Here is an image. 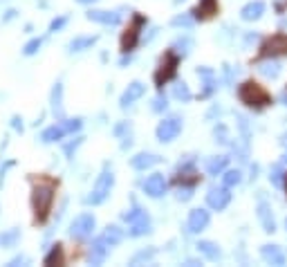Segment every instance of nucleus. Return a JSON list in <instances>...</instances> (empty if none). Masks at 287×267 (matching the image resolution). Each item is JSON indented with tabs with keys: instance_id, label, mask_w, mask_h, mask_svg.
Listing matches in <instances>:
<instances>
[{
	"instance_id": "obj_1",
	"label": "nucleus",
	"mask_w": 287,
	"mask_h": 267,
	"mask_svg": "<svg viewBox=\"0 0 287 267\" xmlns=\"http://www.w3.org/2000/svg\"><path fill=\"white\" fill-rule=\"evenodd\" d=\"M54 204V180L43 178L38 182V186L32 191V207H34V215H36V223H45L49 218Z\"/></svg>"
},
{
	"instance_id": "obj_2",
	"label": "nucleus",
	"mask_w": 287,
	"mask_h": 267,
	"mask_svg": "<svg viewBox=\"0 0 287 267\" xmlns=\"http://www.w3.org/2000/svg\"><path fill=\"white\" fill-rule=\"evenodd\" d=\"M238 94H240V99H243V104L249 106V108H263V106L269 104V94L263 90V86L251 83V81L243 83L238 90Z\"/></svg>"
},
{
	"instance_id": "obj_3",
	"label": "nucleus",
	"mask_w": 287,
	"mask_h": 267,
	"mask_svg": "<svg viewBox=\"0 0 287 267\" xmlns=\"http://www.w3.org/2000/svg\"><path fill=\"white\" fill-rule=\"evenodd\" d=\"M112 184H115V175H112L110 168H103V173L97 178V182H94V186H92V193L88 196V204H101V202H106V198L110 196V191H112Z\"/></svg>"
},
{
	"instance_id": "obj_4",
	"label": "nucleus",
	"mask_w": 287,
	"mask_h": 267,
	"mask_svg": "<svg viewBox=\"0 0 287 267\" xmlns=\"http://www.w3.org/2000/svg\"><path fill=\"white\" fill-rule=\"evenodd\" d=\"M123 220H128L131 223V236H144L150 231V220L146 211H142L139 207H135L133 211L123 213Z\"/></svg>"
},
{
	"instance_id": "obj_5",
	"label": "nucleus",
	"mask_w": 287,
	"mask_h": 267,
	"mask_svg": "<svg viewBox=\"0 0 287 267\" xmlns=\"http://www.w3.org/2000/svg\"><path fill=\"white\" fill-rule=\"evenodd\" d=\"M94 227H97V220H94V215H92V213H81V215H76V218L72 220V225H70V236H72V238H88V236H92Z\"/></svg>"
},
{
	"instance_id": "obj_6",
	"label": "nucleus",
	"mask_w": 287,
	"mask_h": 267,
	"mask_svg": "<svg viewBox=\"0 0 287 267\" xmlns=\"http://www.w3.org/2000/svg\"><path fill=\"white\" fill-rule=\"evenodd\" d=\"M175 72H177V54H175V52H168L164 59H162L160 70L155 72V83H157V88H162L166 81H171V79L175 77Z\"/></svg>"
},
{
	"instance_id": "obj_7",
	"label": "nucleus",
	"mask_w": 287,
	"mask_h": 267,
	"mask_svg": "<svg viewBox=\"0 0 287 267\" xmlns=\"http://www.w3.org/2000/svg\"><path fill=\"white\" fill-rule=\"evenodd\" d=\"M179 130H182V122L177 117H168L164 122H160V126H157V139L173 141L179 135Z\"/></svg>"
},
{
	"instance_id": "obj_8",
	"label": "nucleus",
	"mask_w": 287,
	"mask_h": 267,
	"mask_svg": "<svg viewBox=\"0 0 287 267\" xmlns=\"http://www.w3.org/2000/svg\"><path fill=\"white\" fill-rule=\"evenodd\" d=\"M227 189H229V186H220V189H211L209 193H206V202H209L211 209L222 211V209L231 202V193H229Z\"/></svg>"
},
{
	"instance_id": "obj_9",
	"label": "nucleus",
	"mask_w": 287,
	"mask_h": 267,
	"mask_svg": "<svg viewBox=\"0 0 287 267\" xmlns=\"http://www.w3.org/2000/svg\"><path fill=\"white\" fill-rule=\"evenodd\" d=\"M144 18L142 16H135V25L131 27V30H126V34H123L121 38V50L123 52H131V50H135V45H137V38H139V27L144 25Z\"/></svg>"
},
{
	"instance_id": "obj_10",
	"label": "nucleus",
	"mask_w": 287,
	"mask_h": 267,
	"mask_svg": "<svg viewBox=\"0 0 287 267\" xmlns=\"http://www.w3.org/2000/svg\"><path fill=\"white\" fill-rule=\"evenodd\" d=\"M258 220H260V225H263V231H267V234H274V231H276V220H274L272 207H269L265 200L258 202Z\"/></svg>"
},
{
	"instance_id": "obj_11",
	"label": "nucleus",
	"mask_w": 287,
	"mask_h": 267,
	"mask_svg": "<svg viewBox=\"0 0 287 267\" xmlns=\"http://www.w3.org/2000/svg\"><path fill=\"white\" fill-rule=\"evenodd\" d=\"M144 191L148 193L150 198L164 196V193H166V180H164V175H162V173H153L148 180L144 182Z\"/></svg>"
},
{
	"instance_id": "obj_12",
	"label": "nucleus",
	"mask_w": 287,
	"mask_h": 267,
	"mask_svg": "<svg viewBox=\"0 0 287 267\" xmlns=\"http://www.w3.org/2000/svg\"><path fill=\"white\" fill-rule=\"evenodd\" d=\"M206 227H209V211H204V209H193V211L189 213V231L191 234H200Z\"/></svg>"
},
{
	"instance_id": "obj_13",
	"label": "nucleus",
	"mask_w": 287,
	"mask_h": 267,
	"mask_svg": "<svg viewBox=\"0 0 287 267\" xmlns=\"http://www.w3.org/2000/svg\"><path fill=\"white\" fill-rule=\"evenodd\" d=\"M108 245L110 242L106 240V238H97V240L92 242V247H90V263L92 265H99V263H103L106 256H108Z\"/></svg>"
},
{
	"instance_id": "obj_14",
	"label": "nucleus",
	"mask_w": 287,
	"mask_h": 267,
	"mask_svg": "<svg viewBox=\"0 0 287 267\" xmlns=\"http://www.w3.org/2000/svg\"><path fill=\"white\" fill-rule=\"evenodd\" d=\"M121 16L117 11H101V9H90L88 11V20L99 22V25H117Z\"/></svg>"
},
{
	"instance_id": "obj_15",
	"label": "nucleus",
	"mask_w": 287,
	"mask_h": 267,
	"mask_svg": "<svg viewBox=\"0 0 287 267\" xmlns=\"http://www.w3.org/2000/svg\"><path fill=\"white\" fill-rule=\"evenodd\" d=\"M260 256L265 263H272V265H285V254L278 245H263L260 247Z\"/></svg>"
},
{
	"instance_id": "obj_16",
	"label": "nucleus",
	"mask_w": 287,
	"mask_h": 267,
	"mask_svg": "<svg viewBox=\"0 0 287 267\" xmlns=\"http://www.w3.org/2000/svg\"><path fill=\"white\" fill-rule=\"evenodd\" d=\"M144 92H146V88H144V83H139V81H135V83H131V86L126 88V92L121 94V99H119V104H121V108H128L131 104H135V101L139 99V96H144Z\"/></svg>"
},
{
	"instance_id": "obj_17",
	"label": "nucleus",
	"mask_w": 287,
	"mask_h": 267,
	"mask_svg": "<svg viewBox=\"0 0 287 267\" xmlns=\"http://www.w3.org/2000/svg\"><path fill=\"white\" fill-rule=\"evenodd\" d=\"M263 14H265V3H263V0H251V3H247L243 11H240L243 20H258Z\"/></svg>"
},
{
	"instance_id": "obj_18",
	"label": "nucleus",
	"mask_w": 287,
	"mask_h": 267,
	"mask_svg": "<svg viewBox=\"0 0 287 267\" xmlns=\"http://www.w3.org/2000/svg\"><path fill=\"white\" fill-rule=\"evenodd\" d=\"M265 54L276 56V54H287V36H274L265 43Z\"/></svg>"
},
{
	"instance_id": "obj_19",
	"label": "nucleus",
	"mask_w": 287,
	"mask_h": 267,
	"mask_svg": "<svg viewBox=\"0 0 287 267\" xmlns=\"http://www.w3.org/2000/svg\"><path fill=\"white\" fill-rule=\"evenodd\" d=\"M157 162H160V157H157V155H150V153H139V155H135L133 160H131L133 168H137V171H146V168L155 166Z\"/></svg>"
},
{
	"instance_id": "obj_20",
	"label": "nucleus",
	"mask_w": 287,
	"mask_h": 267,
	"mask_svg": "<svg viewBox=\"0 0 287 267\" xmlns=\"http://www.w3.org/2000/svg\"><path fill=\"white\" fill-rule=\"evenodd\" d=\"M195 247H198V252L202 254V256H206L209 260H220V256H222L220 247H218L216 242H211V240H200Z\"/></svg>"
},
{
	"instance_id": "obj_21",
	"label": "nucleus",
	"mask_w": 287,
	"mask_h": 267,
	"mask_svg": "<svg viewBox=\"0 0 287 267\" xmlns=\"http://www.w3.org/2000/svg\"><path fill=\"white\" fill-rule=\"evenodd\" d=\"M65 135H67V128H65V126H61V124H54V126H49L47 130H43L41 139L45 141V144H49V141H59V139H63Z\"/></svg>"
},
{
	"instance_id": "obj_22",
	"label": "nucleus",
	"mask_w": 287,
	"mask_h": 267,
	"mask_svg": "<svg viewBox=\"0 0 287 267\" xmlns=\"http://www.w3.org/2000/svg\"><path fill=\"white\" fill-rule=\"evenodd\" d=\"M193 14H195V18H211L213 14H218V3L216 0H200L198 9Z\"/></svg>"
},
{
	"instance_id": "obj_23",
	"label": "nucleus",
	"mask_w": 287,
	"mask_h": 267,
	"mask_svg": "<svg viewBox=\"0 0 287 267\" xmlns=\"http://www.w3.org/2000/svg\"><path fill=\"white\" fill-rule=\"evenodd\" d=\"M258 72L267 79H278L280 77V65L276 63V61H263V63L258 65Z\"/></svg>"
},
{
	"instance_id": "obj_24",
	"label": "nucleus",
	"mask_w": 287,
	"mask_h": 267,
	"mask_svg": "<svg viewBox=\"0 0 287 267\" xmlns=\"http://www.w3.org/2000/svg\"><path fill=\"white\" fill-rule=\"evenodd\" d=\"M61 96H63V86L56 83L54 90H52V110L59 119H63V104H61Z\"/></svg>"
},
{
	"instance_id": "obj_25",
	"label": "nucleus",
	"mask_w": 287,
	"mask_h": 267,
	"mask_svg": "<svg viewBox=\"0 0 287 267\" xmlns=\"http://www.w3.org/2000/svg\"><path fill=\"white\" fill-rule=\"evenodd\" d=\"M94 43H97V36H79V38H74V41L70 43V50L72 52H83V50L92 47Z\"/></svg>"
},
{
	"instance_id": "obj_26",
	"label": "nucleus",
	"mask_w": 287,
	"mask_h": 267,
	"mask_svg": "<svg viewBox=\"0 0 287 267\" xmlns=\"http://www.w3.org/2000/svg\"><path fill=\"white\" fill-rule=\"evenodd\" d=\"M227 162H229V157H224V155L213 157V160H209V164H206V171H209V175L222 173L224 168H227Z\"/></svg>"
},
{
	"instance_id": "obj_27",
	"label": "nucleus",
	"mask_w": 287,
	"mask_h": 267,
	"mask_svg": "<svg viewBox=\"0 0 287 267\" xmlns=\"http://www.w3.org/2000/svg\"><path fill=\"white\" fill-rule=\"evenodd\" d=\"M191 47H193V41H191V38H179V41L173 45V50H175V54L177 56H187L189 52H191Z\"/></svg>"
},
{
	"instance_id": "obj_28",
	"label": "nucleus",
	"mask_w": 287,
	"mask_h": 267,
	"mask_svg": "<svg viewBox=\"0 0 287 267\" xmlns=\"http://www.w3.org/2000/svg\"><path fill=\"white\" fill-rule=\"evenodd\" d=\"M103 238L110 242V245H117V242H121L123 234H121V229H119V227H115V225H112V227H108V229H106Z\"/></svg>"
},
{
	"instance_id": "obj_29",
	"label": "nucleus",
	"mask_w": 287,
	"mask_h": 267,
	"mask_svg": "<svg viewBox=\"0 0 287 267\" xmlns=\"http://www.w3.org/2000/svg\"><path fill=\"white\" fill-rule=\"evenodd\" d=\"M52 263H63V249H61V245H54L52 252L45 256V265H52Z\"/></svg>"
},
{
	"instance_id": "obj_30",
	"label": "nucleus",
	"mask_w": 287,
	"mask_h": 267,
	"mask_svg": "<svg viewBox=\"0 0 287 267\" xmlns=\"http://www.w3.org/2000/svg\"><path fill=\"white\" fill-rule=\"evenodd\" d=\"M173 96L179 101H191V90H189L187 83H177V86L173 88Z\"/></svg>"
},
{
	"instance_id": "obj_31",
	"label": "nucleus",
	"mask_w": 287,
	"mask_h": 267,
	"mask_svg": "<svg viewBox=\"0 0 287 267\" xmlns=\"http://www.w3.org/2000/svg\"><path fill=\"white\" fill-rule=\"evenodd\" d=\"M240 180H243V173H240L238 168L224 173V186H236V184H240Z\"/></svg>"
},
{
	"instance_id": "obj_32",
	"label": "nucleus",
	"mask_w": 287,
	"mask_h": 267,
	"mask_svg": "<svg viewBox=\"0 0 287 267\" xmlns=\"http://www.w3.org/2000/svg\"><path fill=\"white\" fill-rule=\"evenodd\" d=\"M41 45H43V38H32L30 43L22 47V54L25 56H32V54H36L38 50H41Z\"/></svg>"
},
{
	"instance_id": "obj_33",
	"label": "nucleus",
	"mask_w": 287,
	"mask_h": 267,
	"mask_svg": "<svg viewBox=\"0 0 287 267\" xmlns=\"http://www.w3.org/2000/svg\"><path fill=\"white\" fill-rule=\"evenodd\" d=\"M18 238H20V231L18 229H11V231H7V234L0 236V245H14Z\"/></svg>"
},
{
	"instance_id": "obj_34",
	"label": "nucleus",
	"mask_w": 287,
	"mask_h": 267,
	"mask_svg": "<svg viewBox=\"0 0 287 267\" xmlns=\"http://www.w3.org/2000/svg\"><path fill=\"white\" fill-rule=\"evenodd\" d=\"M283 175H285V173H283V166H280V164H276V166L272 168V184H274V186H283V182H285Z\"/></svg>"
},
{
	"instance_id": "obj_35",
	"label": "nucleus",
	"mask_w": 287,
	"mask_h": 267,
	"mask_svg": "<svg viewBox=\"0 0 287 267\" xmlns=\"http://www.w3.org/2000/svg\"><path fill=\"white\" fill-rule=\"evenodd\" d=\"M153 256H155V249H144V252H139L137 256H133L131 263H133V265H139L142 260H150Z\"/></svg>"
},
{
	"instance_id": "obj_36",
	"label": "nucleus",
	"mask_w": 287,
	"mask_h": 267,
	"mask_svg": "<svg viewBox=\"0 0 287 267\" xmlns=\"http://www.w3.org/2000/svg\"><path fill=\"white\" fill-rule=\"evenodd\" d=\"M238 128H240V133H243V139H245V144H249V137H251V133H249V126H247V119H245V117H238Z\"/></svg>"
},
{
	"instance_id": "obj_37",
	"label": "nucleus",
	"mask_w": 287,
	"mask_h": 267,
	"mask_svg": "<svg viewBox=\"0 0 287 267\" xmlns=\"http://www.w3.org/2000/svg\"><path fill=\"white\" fill-rule=\"evenodd\" d=\"M65 22H67V16H61V18H54L52 22H49V32H59V30H63V27H65Z\"/></svg>"
},
{
	"instance_id": "obj_38",
	"label": "nucleus",
	"mask_w": 287,
	"mask_h": 267,
	"mask_svg": "<svg viewBox=\"0 0 287 267\" xmlns=\"http://www.w3.org/2000/svg\"><path fill=\"white\" fill-rule=\"evenodd\" d=\"M173 25H175V27H179V25H182V27H191V25H193V18H191V16H177V18H173Z\"/></svg>"
},
{
	"instance_id": "obj_39",
	"label": "nucleus",
	"mask_w": 287,
	"mask_h": 267,
	"mask_svg": "<svg viewBox=\"0 0 287 267\" xmlns=\"http://www.w3.org/2000/svg\"><path fill=\"white\" fill-rule=\"evenodd\" d=\"M153 110L155 112H160V110H166V96H157V99L153 101Z\"/></svg>"
},
{
	"instance_id": "obj_40",
	"label": "nucleus",
	"mask_w": 287,
	"mask_h": 267,
	"mask_svg": "<svg viewBox=\"0 0 287 267\" xmlns=\"http://www.w3.org/2000/svg\"><path fill=\"white\" fill-rule=\"evenodd\" d=\"M216 135H220V139H216V141H220V144H227V128H224L222 124L216 128Z\"/></svg>"
},
{
	"instance_id": "obj_41",
	"label": "nucleus",
	"mask_w": 287,
	"mask_h": 267,
	"mask_svg": "<svg viewBox=\"0 0 287 267\" xmlns=\"http://www.w3.org/2000/svg\"><path fill=\"white\" fill-rule=\"evenodd\" d=\"M79 144H81V137H76L74 144H67V146H65V155H67V157H72V151H74Z\"/></svg>"
},
{
	"instance_id": "obj_42",
	"label": "nucleus",
	"mask_w": 287,
	"mask_h": 267,
	"mask_svg": "<svg viewBox=\"0 0 287 267\" xmlns=\"http://www.w3.org/2000/svg\"><path fill=\"white\" fill-rule=\"evenodd\" d=\"M280 101L287 106V90H283V94H280Z\"/></svg>"
},
{
	"instance_id": "obj_43",
	"label": "nucleus",
	"mask_w": 287,
	"mask_h": 267,
	"mask_svg": "<svg viewBox=\"0 0 287 267\" xmlns=\"http://www.w3.org/2000/svg\"><path fill=\"white\" fill-rule=\"evenodd\" d=\"M76 3H81V5H90V3H97V0H76Z\"/></svg>"
},
{
	"instance_id": "obj_44",
	"label": "nucleus",
	"mask_w": 287,
	"mask_h": 267,
	"mask_svg": "<svg viewBox=\"0 0 287 267\" xmlns=\"http://www.w3.org/2000/svg\"><path fill=\"white\" fill-rule=\"evenodd\" d=\"M285 229H287V220H285Z\"/></svg>"
},
{
	"instance_id": "obj_45",
	"label": "nucleus",
	"mask_w": 287,
	"mask_h": 267,
	"mask_svg": "<svg viewBox=\"0 0 287 267\" xmlns=\"http://www.w3.org/2000/svg\"><path fill=\"white\" fill-rule=\"evenodd\" d=\"M175 3H182V0H175Z\"/></svg>"
},
{
	"instance_id": "obj_46",
	"label": "nucleus",
	"mask_w": 287,
	"mask_h": 267,
	"mask_svg": "<svg viewBox=\"0 0 287 267\" xmlns=\"http://www.w3.org/2000/svg\"><path fill=\"white\" fill-rule=\"evenodd\" d=\"M285 162H287V157H285Z\"/></svg>"
}]
</instances>
